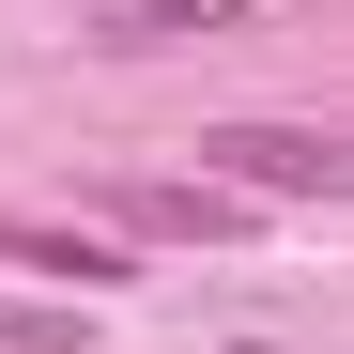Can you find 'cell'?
Here are the masks:
<instances>
[{
  "label": "cell",
  "mask_w": 354,
  "mask_h": 354,
  "mask_svg": "<svg viewBox=\"0 0 354 354\" xmlns=\"http://www.w3.org/2000/svg\"><path fill=\"white\" fill-rule=\"evenodd\" d=\"M0 262H31V277H124V262H108V231H77V216H0Z\"/></svg>",
  "instance_id": "7a4b0ae2"
},
{
  "label": "cell",
  "mask_w": 354,
  "mask_h": 354,
  "mask_svg": "<svg viewBox=\"0 0 354 354\" xmlns=\"http://www.w3.org/2000/svg\"><path fill=\"white\" fill-rule=\"evenodd\" d=\"M0 339L16 354H77V308H16V292H0Z\"/></svg>",
  "instance_id": "5b68a950"
},
{
  "label": "cell",
  "mask_w": 354,
  "mask_h": 354,
  "mask_svg": "<svg viewBox=\"0 0 354 354\" xmlns=\"http://www.w3.org/2000/svg\"><path fill=\"white\" fill-rule=\"evenodd\" d=\"M108 216H124V231H169V247H216V231L247 216V201H231V185H124Z\"/></svg>",
  "instance_id": "3957f363"
},
{
  "label": "cell",
  "mask_w": 354,
  "mask_h": 354,
  "mask_svg": "<svg viewBox=\"0 0 354 354\" xmlns=\"http://www.w3.org/2000/svg\"><path fill=\"white\" fill-rule=\"evenodd\" d=\"M247 0H108V46H185V31H231Z\"/></svg>",
  "instance_id": "277c9868"
},
{
  "label": "cell",
  "mask_w": 354,
  "mask_h": 354,
  "mask_svg": "<svg viewBox=\"0 0 354 354\" xmlns=\"http://www.w3.org/2000/svg\"><path fill=\"white\" fill-rule=\"evenodd\" d=\"M201 154L231 201H354V139H324V124H216Z\"/></svg>",
  "instance_id": "6da1fadb"
}]
</instances>
